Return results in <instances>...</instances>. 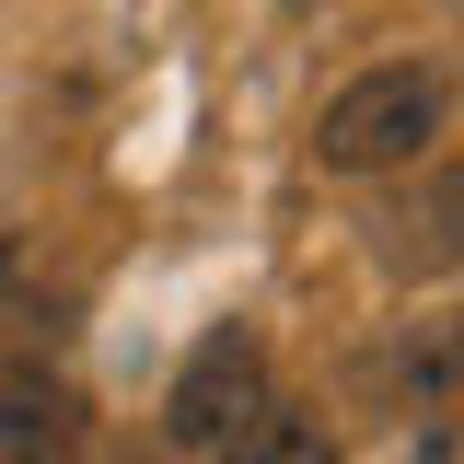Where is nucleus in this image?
Returning a JSON list of instances; mask_svg holds the SVG:
<instances>
[{"instance_id":"1","label":"nucleus","mask_w":464,"mask_h":464,"mask_svg":"<svg viewBox=\"0 0 464 464\" xmlns=\"http://www.w3.org/2000/svg\"><path fill=\"white\" fill-rule=\"evenodd\" d=\"M441 105H453V82H441L430 58H383V70H360L348 93H325L314 163L325 174H395V163H418V151L441 140Z\"/></svg>"},{"instance_id":"2","label":"nucleus","mask_w":464,"mask_h":464,"mask_svg":"<svg viewBox=\"0 0 464 464\" xmlns=\"http://www.w3.org/2000/svg\"><path fill=\"white\" fill-rule=\"evenodd\" d=\"M267 395H279V383H267V337H256V325H209V337L186 348V372L163 383V441L174 453H221Z\"/></svg>"},{"instance_id":"3","label":"nucleus","mask_w":464,"mask_h":464,"mask_svg":"<svg viewBox=\"0 0 464 464\" xmlns=\"http://www.w3.org/2000/svg\"><path fill=\"white\" fill-rule=\"evenodd\" d=\"M0 464H82V395L47 360H0Z\"/></svg>"},{"instance_id":"4","label":"nucleus","mask_w":464,"mask_h":464,"mask_svg":"<svg viewBox=\"0 0 464 464\" xmlns=\"http://www.w3.org/2000/svg\"><path fill=\"white\" fill-rule=\"evenodd\" d=\"M209 464H337V430L314 418V406H290V395H267L244 430H232Z\"/></svg>"},{"instance_id":"5","label":"nucleus","mask_w":464,"mask_h":464,"mask_svg":"<svg viewBox=\"0 0 464 464\" xmlns=\"http://www.w3.org/2000/svg\"><path fill=\"white\" fill-rule=\"evenodd\" d=\"M418 256H430V267H464V151L453 163H441V186H430V198H418Z\"/></svg>"}]
</instances>
